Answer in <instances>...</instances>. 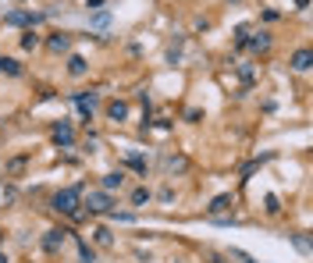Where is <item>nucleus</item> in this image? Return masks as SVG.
Listing matches in <instances>:
<instances>
[{
    "label": "nucleus",
    "mask_w": 313,
    "mask_h": 263,
    "mask_svg": "<svg viewBox=\"0 0 313 263\" xmlns=\"http://www.w3.org/2000/svg\"><path fill=\"white\" fill-rule=\"evenodd\" d=\"M85 206H89V213H103V210H111V206H114V199H111V192L96 189V192H89V196H85Z\"/></svg>",
    "instance_id": "2"
},
{
    "label": "nucleus",
    "mask_w": 313,
    "mask_h": 263,
    "mask_svg": "<svg viewBox=\"0 0 313 263\" xmlns=\"http://www.w3.org/2000/svg\"><path fill=\"white\" fill-rule=\"evenodd\" d=\"M310 60H313L310 50H299V54H295V60H292V68H295V71H306V68H310Z\"/></svg>",
    "instance_id": "11"
},
{
    "label": "nucleus",
    "mask_w": 313,
    "mask_h": 263,
    "mask_svg": "<svg viewBox=\"0 0 313 263\" xmlns=\"http://www.w3.org/2000/svg\"><path fill=\"white\" fill-rule=\"evenodd\" d=\"M132 203H136V206L150 203V192H146V189H136V192H132Z\"/></svg>",
    "instance_id": "14"
},
{
    "label": "nucleus",
    "mask_w": 313,
    "mask_h": 263,
    "mask_svg": "<svg viewBox=\"0 0 313 263\" xmlns=\"http://www.w3.org/2000/svg\"><path fill=\"white\" fill-rule=\"evenodd\" d=\"M125 185V171H111V175H103V192H114V189H121Z\"/></svg>",
    "instance_id": "6"
},
{
    "label": "nucleus",
    "mask_w": 313,
    "mask_h": 263,
    "mask_svg": "<svg viewBox=\"0 0 313 263\" xmlns=\"http://www.w3.org/2000/svg\"><path fill=\"white\" fill-rule=\"evenodd\" d=\"M0 263H7V256H4V253H0Z\"/></svg>",
    "instance_id": "20"
},
{
    "label": "nucleus",
    "mask_w": 313,
    "mask_h": 263,
    "mask_svg": "<svg viewBox=\"0 0 313 263\" xmlns=\"http://www.w3.org/2000/svg\"><path fill=\"white\" fill-rule=\"evenodd\" d=\"M89 22H93L96 29H107V25H111V11H96L93 18H89Z\"/></svg>",
    "instance_id": "13"
},
{
    "label": "nucleus",
    "mask_w": 313,
    "mask_h": 263,
    "mask_svg": "<svg viewBox=\"0 0 313 263\" xmlns=\"http://www.w3.org/2000/svg\"><path fill=\"white\" fill-rule=\"evenodd\" d=\"M79 253H82V263H96V253H93V249H89V245H85V242L79 245Z\"/></svg>",
    "instance_id": "17"
},
{
    "label": "nucleus",
    "mask_w": 313,
    "mask_h": 263,
    "mask_svg": "<svg viewBox=\"0 0 313 263\" xmlns=\"http://www.w3.org/2000/svg\"><path fill=\"white\" fill-rule=\"evenodd\" d=\"M206 210H210L214 217H217V213H225V210H231V196H217V199H214V203L206 206Z\"/></svg>",
    "instance_id": "10"
},
{
    "label": "nucleus",
    "mask_w": 313,
    "mask_h": 263,
    "mask_svg": "<svg viewBox=\"0 0 313 263\" xmlns=\"http://www.w3.org/2000/svg\"><path fill=\"white\" fill-rule=\"evenodd\" d=\"M79 196H82V189H64V192H57V196H54V210H57V213H68V217H79Z\"/></svg>",
    "instance_id": "1"
},
{
    "label": "nucleus",
    "mask_w": 313,
    "mask_h": 263,
    "mask_svg": "<svg viewBox=\"0 0 313 263\" xmlns=\"http://www.w3.org/2000/svg\"><path fill=\"white\" fill-rule=\"evenodd\" d=\"M295 4H299V7H306V4H310V0H295Z\"/></svg>",
    "instance_id": "19"
},
{
    "label": "nucleus",
    "mask_w": 313,
    "mask_h": 263,
    "mask_svg": "<svg viewBox=\"0 0 313 263\" xmlns=\"http://www.w3.org/2000/svg\"><path fill=\"white\" fill-rule=\"evenodd\" d=\"M96 242H100V245H111V242H114V235H111L107 228H96Z\"/></svg>",
    "instance_id": "15"
},
{
    "label": "nucleus",
    "mask_w": 313,
    "mask_h": 263,
    "mask_svg": "<svg viewBox=\"0 0 313 263\" xmlns=\"http://www.w3.org/2000/svg\"><path fill=\"white\" fill-rule=\"evenodd\" d=\"M32 22H39V14H32V11H11L4 18V25H32Z\"/></svg>",
    "instance_id": "3"
},
{
    "label": "nucleus",
    "mask_w": 313,
    "mask_h": 263,
    "mask_svg": "<svg viewBox=\"0 0 313 263\" xmlns=\"http://www.w3.org/2000/svg\"><path fill=\"white\" fill-rule=\"evenodd\" d=\"M47 46H50V50H54V54H64V50H68V46H71V36H68V32H54Z\"/></svg>",
    "instance_id": "5"
},
{
    "label": "nucleus",
    "mask_w": 313,
    "mask_h": 263,
    "mask_svg": "<svg viewBox=\"0 0 313 263\" xmlns=\"http://www.w3.org/2000/svg\"><path fill=\"white\" fill-rule=\"evenodd\" d=\"M22 46H25V50H36V46H39V36H36V32H25Z\"/></svg>",
    "instance_id": "16"
},
{
    "label": "nucleus",
    "mask_w": 313,
    "mask_h": 263,
    "mask_svg": "<svg viewBox=\"0 0 313 263\" xmlns=\"http://www.w3.org/2000/svg\"><path fill=\"white\" fill-rule=\"evenodd\" d=\"M54 139H57L61 146H71V143H75V132H71V125H64V121H61V125L54 128Z\"/></svg>",
    "instance_id": "7"
},
{
    "label": "nucleus",
    "mask_w": 313,
    "mask_h": 263,
    "mask_svg": "<svg viewBox=\"0 0 313 263\" xmlns=\"http://www.w3.org/2000/svg\"><path fill=\"white\" fill-rule=\"evenodd\" d=\"M0 75H22V64L14 57H0Z\"/></svg>",
    "instance_id": "9"
},
{
    "label": "nucleus",
    "mask_w": 313,
    "mask_h": 263,
    "mask_svg": "<svg viewBox=\"0 0 313 263\" xmlns=\"http://www.w3.org/2000/svg\"><path fill=\"white\" fill-rule=\"evenodd\" d=\"M64 235H68V231H47V238H43V249H47V253H57V249L64 245Z\"/></svg>",
    "instance_id": "4"
},
{
    "label": "nucleus",
    "mask_w": 313,
    "mask_h": 263,
    "mask_svg": "<svg viewBox=\"0 0 313 263\" xmlns=\"http://www.w3.org/2000/svg\"><path fill=\"white\" fill-rule=\"evenodd\" d=\"M68 71L75 75V79H79V75H85V57H71L68 60Z\"/></svg>",
    "instance_id": "12"
},
{
    "label": "nucleus",
    "mask_w": 313,
    "mask_h": 263,
    "mask_svg": "<svg viewBox=\"0 0 313 263\" xmlns=\"http://www.w3.org/2000/svg\"><path fill=\"white\" fill-rule=\"evenodd\" d=\"M267 46H271V39H267V32H260L256 39H253V50H267Z\"/></svg>",
    "instance_id": "18"
},
{
    "label": "nucleus",
    "mask_w": 313,
    "mask_h": 263,
    "mask_svg": "<svg viewBox=\"0 0 313 263\" xmlns=\"http://www.w3.org/2000/svg\"><path fill=\"white\" fill-rule=\"evenodd\" d=\"M107 117H111V121H125V117H128V107H125V103H117V100L107 103Z\"/></svg>",
    "instance_id": "8"
}]
</instances>
